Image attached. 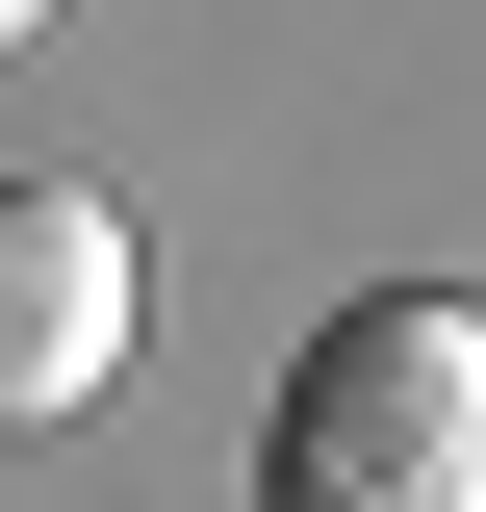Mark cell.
I'll list each match as a JSON object with an SVG mask.
<instances>
[{"mask_svg": "<svg viewBox=\"0 0 486 512\" xmlns=\"http://www.w3.org/2000/svg\"><path fill=\"white\" fill-rule=\"evenodd\" d=\"M128 308H154V256H128L103 180H0V436H52L128 384Z\"/></svg>", "mask_w": 486, "mask_h": 512, "instance_id": "2", "label": "cell"}, {"mask_svg": "<svg viewBox=\"0 0 486 512\" xmlns=\"http://www.w3.org/2000/svg\"><path fill=\"white\" fill-rule=\"evenodd\" d=\"M256 512H486V308L461 282H384L282 359Z\"/></svg>", "mask_w": 486, "mask_h": 512, "instance_id": "1", "label": "cell"}, {"mask_svg": "<svg viewBox=\"0 0 486 512\" xmlns=\"http://www.w3.org/2000/svg\"><path fill=\"white\" fill-rule=\"evenodd\" d=\"M26 26H52V0H0V52H26Z\"/></svg>", "mask_w": 486, "mask_h": 512, "instance_id": "3", "label": "cell"}]
</instances>
